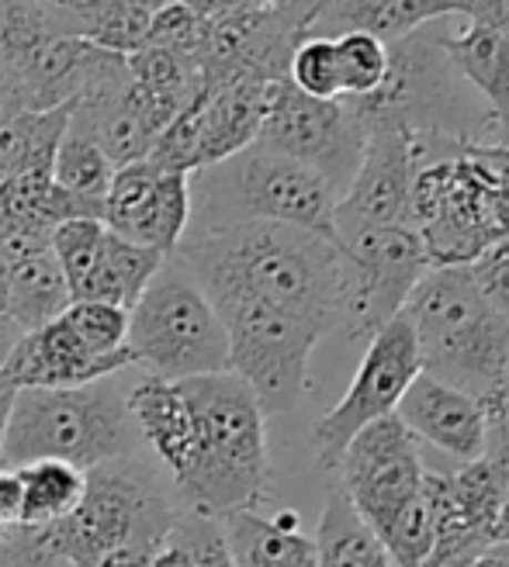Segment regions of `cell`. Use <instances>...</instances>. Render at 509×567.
<instances>
[{"label": "cell", "instance_id": "f546056e", "mask_svg": "<svg viewBox=\"0 0 509 567\" xmlns=\"http://www.w3.org/2000/svg\"><path fill=\"white\" fill-rule=\"evenodd\" d=\"M63 326L88 347L94 357H115L125 353L129 339V311L108 301H73L63 311Z\"/></svg>", "mask_w": 509, "mask_h": 567}, {"label": "cell", "instance_id": "4dcf8cb0", "mask_svg": "<svg viewBox=\"0 0 509 567\" xmlns=\"http://www.w3.org/2000/svg\"><path fill=\"white\" fill-rule=\"evenodd\" d=\"M288 83L316 101H344L339 97V70H336L333 39H319V35L302 39L292 52Z\"/></svg>", "mask_w": 509, "mask_h": 567}, {"label": "cell", "instance_id": "44dd1931", "mask_svg": "<svg viewBox=\"0 0 509 567\" xmlns=\"http://www.w3.org/2000/svg\"><path fill=\"white\" fill-rule=\"evenodd\" d=\"M461 11H465V0H333V4L308 24V35L336 39L347 32H367L388 45L430 21L461 18Z\"/></svg>", "mask_w": 509, "mask_h": 567}, {"label": "cell", "instance_id": "5bb4252c", "mask_svg": "<svg viewBox=\"0 0 509 567\" xmlns=\"http://www.w3.org/2000/svg\"><path fill=\"white\" fill-rule=\"evenodd\" d=\"M101 221L115 236L170 260L191 229V174L160 169L150 159L119 166L104 194Z\"/></svg>", "mask_w": 509, "mask_h": 567}, {"label": "cell", "instance_id": "3957f363", "mask_svg": "<svg viewBox=\"0 0 509 567\" xmlns=\"http://www.w3.org/2000/svg\"><path fill=\"white\" fill-rule=\"evenodd\" d=\"M194 415V457L174 488L184 508L222 519L271 498L267 415L233 371L177 381Z\"/></svg>", "mask_w": 509, "mask_h": 567}, {"label": "cell", "instance_id": "bcb514c9", "mask_svg": "<svg viewBox=\"0 0 509 567\" xmlns=\"http://www.w3.org/2000/svg\"><path fill=\"white\" fill-rule=\"evenodd\" d=\"M246 8H274V0H240Z\"/></svg>", "mask_w": 509, "mask_h": 567}, {"label": "cell", "instance_id": "c3c4849f", "mask_svg": "<svg viewBox=\"0 0 509 567\" xmlns=\"http://www.w3.org/2000/svg\"><path fill=\"white\" fill-rule=\"evenodd\" d=\"M0 311H4V267H0Z\"/></svg>", "mask_w": 509, "mask_h": 567}, {"label": "cell", "instance_id": "4fadbf2b", "mask_svg": "<svg viewBox=\"0 0 509 567\" xmlns=\"http://www.w3.org/2000/svg\"><path fill=\"white\" fill-rule=\"evenodd\" d=\"M339 492L357 508V516L378 536L391 526V519L416 498L423 485V457L413 433L399 422V415L378 419L347 443L336 461Z\"/></svg>", "mask_w": 509, "mask_h": 567}, {"label": "cell", "instance_id": "277c9868", "mask_svg": "<svg viewBox=\"0 0 509 567\" xmlns=\"http://www.w3.org/2000/svg\"><path fill=\"white\" fill-rule=\"evenodd\" d=\"M181 508L160 488L156 471L135 453L83 471V495L70 516L42 526L39 540L49 560L101 567L111 557H153Z\"/></svg>", "mask_w": 509, "mask_h": 567}, {"label": "cell", "instance_id": "ab89813d", "mask_svg": "<svg viewBox=\"0 0 509 567\" xmlns=\"http://www.w3.org/2000/svg\"><path fill=\"white\" fill-rule=\"evenodd\" d=\"M174 4H184V8H191L194 14H202V18H218L225 11L240 8V0H174Z\"/></svg>", "mask_w": 509, "mask_h": 567}, {"label": "cell", "instance_id": "f1b7e54d", "mask_svg": "<svg viewBox=\"0 0 509 567\" xmlns=\"http://www.w3.org/2000/svg\"><path fill=\"white\" fill-rule=\"evenodd\" d=\"M104 233H108V225L101 218H70V221L52 229L49 249H52L55 264H60V270L67 277L70 298H77V291L88 284V277L101 257Z\"/></svg>", "mask_w": 509, "mask_h": 567}, {"label": "cell", "instance_id": "1f68e13d", "mask_svg": "<svg viewBox=\"0 0 509 567\" xmlns=\"http://www.w3.org/2000/svg\"><path fill=\"white\" fill-rule=\"evenodd\" d=\"M205 32H208V18L194 14L191 8L170 0V4L153 11L146 45L170 49V52L187 55V60L197 63V60H202V49H205ZM197 66H202V63H197Z\"/></svg>", "mask_w": 509, "mask_h": 567}, {"label": "cell", "instance_id": "8d00e7d4", "mask_svg": "<svg viewBox=\"0 0 509 567\" xmlns=\"http://www.w3.org/2000/svg\"><path fill=\"white\" fill-rule=\"evenodd\" d=\"M21 516V485L11 467H0V529L18 526Z\"/></svg>", "mask_w": 509, "mask_h": 567}, {"label": "cell", "instance_id": "9c48e42d", "mask_svg": "<svg viewBox=\"0 0 509 567\" xmlns=\"http://www.w3.org/2000/svg\"><path fill=\"white\" fill-rule=\"evenodd\" d=\"M215 311L230 339V371L257 394L267 419L292 412L308 388L313 350L329 332L264 301H222Z\"/></svg>", "mask_w": 509, "mask_h": 567}, {"label": "cell", "instance_id": "8fae6325", "mask_svg": "<svg viewBox=\"0 0 509 567\" xmlns=\"http://www.w3.org/2000/svg\"><path fill=\"white\" fill-rule=\"evenodd\" d=\"M257 142L313 166L344 197L364 156L367 125L350 101H316L295 91L288 80H277L267 97Z\"/></svg>", "mask_w": 509, "mask_h": 567}, {"label": "cell", "instance_id": "cb8c5ba5", "mask_svg": "<svg viewBox=\"0 0 509 567\" xmlns=\"http://www.w3.org/2000/svg\"><path fill=\"white\" fill-rule=\"evenodd\" d=\"M67 107L52 111H21V115L0 122V181L24 174H52V156L70 125Z\"/></svg>", "mask_w": 509, "mask_h": 567}, {"label": "cell", "instance_id": "74e56055", "mask_svg": "<svg viewBox=\"0 0 509 567\" xmlns=\"http://www.w3.org/2000/svg\"><path fill=\"white\" fill-rule=\"evenodd\" d=\"M14 399H18V388L14 381L0 371V453H4V440H8V425H11V412H14Z\"/></svg>", "mask_w": 509, "mask_h": 567}, {"label": "cell", "instance_id": "f907efd6", "mask_svg": "<svg viewBox=\"0 0 509 567\" xmlns=\"http://www.w3.org/2000/svg\"><path fill=\"white\" fill-rule=\"evenodd\" d=\"M0 536H4V529H0Z\"/></svg>", "mask_w": 509, "mask_h": 567}, {"label": "cell", "instance_id": "d590c367", "mask_svg": "<svg viewBox=\"0 0 509 567\" xmlns=\"http://www.w3.org/2000/svg\"><path fill=\"white\" fill-rule=\"evenodd\" d=\"M461 18L489 24L492 32H499L509 42V0H465Z\"/></svg>", "mask_w": 509, "mask_h": 567}, {"label": "cell", "instance_id": "e0dca14e", "mask_svg": "<svg viewBox=\"0 0 509 567\" xmlns=\"http://www.w3.org/2000/svg\"><path fill=\"white\" fill-rule=\"evenodd\" d=\"M135 367V357L115 353V357H94L80 339L55 319L35 332H24L11 357L0 363L18 391L24 388H83L94 381H108L111 374Z\"/></svg>", "mask_w": 509, "mask_h": 567}, {"label": "cell", "instance_id": "d4e9b609", "mask_svg": "<svg viewBox=\"0 0 509 567\" xmlns=\"http://www.w3.org/2000/svg\"><path fill=\"white\" fill-rule=\"evenodd\" d=\"M313 540L319 567H395L381 536L357 516L339 488L329 492Z\"/></svg>", "mask_w": 509, "mask_h": 567}, {"label": "cell", "instance_id": "ba28073f", "mask_svg": "<svg viewBox=\"0 0 509 567\" xmlns=\"http://www.w3.org/2000/svg\"><path fill=\"white\" fill-rule=\"evenodd\" d=\"M129 353L153 378L187 381L230 371V339L205 291L166 260L129 308Z\"/></svg>", "mask_w": 509, "mask_h": 567}, {"label": "cell", "instance_id": "8992f818", "mask_svg": "<svg viewBox=\"0 0 509 567\" xmlns=\"http://www.w3.org/2000/svg\"><path fill=\"white\" fill-rule=\"evenodd\" d=\"M455 21L458 18H440L388 42V73L381 87L360 101H350L364 125L391 122L413 135H437L486 150V104L478 101L444 52V35Z\"/></svg>", "mask_w": 509, "mask_h": 567}, {"label": "cell", "instance_id": "b9f144b4", "mask_svg": "<svg viewBox=\"0 0 509 567\" xmlns=\"http://www.w3.org/2000/svg\"><path fill=\"white\" fill-rule=\"evenodd\" d=\"M468 567H509V544H496V547H489L482 557H475Z\"/></svg>", "mask_w": 509, "mask_h": 567}, {"label": "cell", "instance_id": "2e32d148", "mask_svg": "<svg viewBox=\"0 0 509 567\" xmlns=\"http://www.w3.org/2000/svg\"><path fill=\"white\" fill-rule=\"evenodd\" d=\"M395 415L413 433V440L430 443L461 464L482 461L489 450L492 419L486 405L430 374H419L409 384Z\"/></svg>", "mask_w": 509, "mask_h": 567}, {"label": "cell", "instance_id": "30bf717a", "mask_svg": "<svg viewBox=\"0 0 509 567\" xmlns=\"http://www.w3.org/2000/svg\"><path fill=\"white\" fill-rule=\"evenodd\" d=\"M336 246L354 267V316L350 336L371 339L385 322H391L406 308L413 288L434 264L430 246L413 225H381L350 215H333Z\"/></svg>", "mask_w": 509, "mask_h": 567}, {"label": "cell", "instance_id": "52a82bcc", "mask_svg": "<svg viewBox=\"0 0 509 567\" xmlns=\"http://www.w3.org/2000/svg\"><path fill=\"white\" fill-rule=\"evenodd\" d=\"M135 422L125 391L108 381L83 388H24L14 399L0 461L24 467L32 461H63L77 471L135 453Z\"/></svg>", "mask_w": 509, "mask_h": 567}, {"label": "cell", "instance_id": "484cf974", "mask_svg": "<svg viewBox=\"0 0 509 567\" xmlns=\"http://www.w3.org/2000/svg\"><path fill=\"white\" fill-rule=\"evenodd\" d=\"M21 485V516L18 526H52L70 516L83 495V471L63 461H32L14 467Z\"/></svg>", "mask_w": 509, "mask_h": 567}, {"label": "cell", "instance_id": "ffe728a7", "mask_svg": "<svg viewBox=\"0 0 509 567\" xmlns=\"http://www.w3.org/2000/svg\"><path fill=\"white\" fill-rule=\"evenodd\" d=\"M218 526L236 567H319L316 540L302 533V519L292 508L271 519L257 508H240L222 516Z\"/></svg>", "mask_w": 509, "mask_h": 567}, {"label": "cell", "instance_id": "ac0fdd59", "mask_svg": "<svg viewBox=\"0 0 509 567\" xmlns=\"http://www.w3.org/2000/svg\"><path fill=\"white\" fill-rule=\"evenodd\" d=\"M444 52L489 115V150L509 153V42L489 24L458 18L444 35Z\"/></svg>", "mask_w": 509, "mask_h": 567}, {"label": "cell", "instance_id": "7c38bea8", "mask_svg": "<svg viewBox=\"0 0 509 567\" xmlns=\"http://www.w3.org/2000/svg\"><path fill=\"white\" fill-rule=\"evenodd\" d=\"M419 374H423V367H419L416 336H413L406 311H399V316L385 322L367 339V350L360 357V367L350 388L344 391V399L316 422L313 440L319 450V464L336 467L339 453L347 450V443L364 425L395 415L403 394Z\"/></svg>", "mask_w": 509, "mask_h": 567}, {"label": "cell", "instance_id": "603a6c76", "mask_svg": "<svg viewBox=\"0 0 509 567\" xmlns=\"http://www.w3.org/2000/svg\"><path fill=\"white\" fill-rule=\"evenodd\" d=\"M163 264H166V257H160L156 249L122 239L108 229L101 257L73 301H108V305H119L129 311Z\"/></svg>", "mask_w": 509, "mask_h": 567}, {"label": "cell", "instance_id": "60d3db41", "mask_svg": "<svg viewBox=\"0 0 509 567\" xmlns=\"http://www.w3.org/2000/svg\"><path fill=\"white\" fill-rule=\"evenodd\" d=\"M21 339V329L0 311V363H4L8 357H11V350H14V343Z\"/></svg>", "mask_w": 509, "mask_h": 567}, {"label": "cell", "instance_id": "f35d334b", "mask_svg": "<svg viewBox=\"0 0 509 567\" xmlns=\"http://www.w3.org/2000/svg\"><path fill=\"white\" fill-rule=\"evenodd\" d=\"M150 567H197L194 560H191V554L181 547V544H174V540H166L156 554H153V560H150Z\"/></svg>", "mask_w": 509, "mask_h": 567}, {"label": "cell", "instance_id": "681fc988", "mask_svg": "<svg viewBox=\"0 0 509 567\" xmlns=\"http://www.w3.org/2000/svg\"><path fill=\"white\" fill-rule=\"evenodd\" d=\"M35 567H70V564H63V560H45V564H35Z\"/></svg>", "mask_w": 509, "mask_h": 567}, {"label": "cell", "instance_id": "f6af8a7d", "mask_svg": "<svg viewBox=\"0 0 509 567\" xmlns=\"http://www.w3.org/2000/svg\"><path fill=\"white\" fill-rule=\"evenodd\" d=\"M88 4V0H83ZM125 4H139V8H146V11H160L163 4H170V0H125Z\"/></svg>", "mask_w": 509, "mask_h": 567}, {"label": "cell", "instance_id": "83f0119b", "mask_svg": "<svg viewBox=\"0 0 509 567\" xmlns=\"http://www.w3.org/2000/svg\"><path fill=\"white\" fill-rule=\"evenodd\" d=\"M336 70H339V97L360 101L381 87L388 73V45L367 32L336 35Z\"/></svg>", "mask_w": 509, "mask_h": 567}, {"label": "cell", "instance_id": "7bdbcfd3", "mask_svg": "<svg viewBox=\"0 0 509 567\" xmlns=\"http://www.w3.org/2000/svg\"><path fill=\"white\" fill-rule=\"evenodd\" d=\"M24 4H35V8H49V11H67L77 14L83 8V0H24Z\"/></svg>", "mask_w": 509, "mask_h": 567}, {"label": "cell", "instance_id": "d6986e66", "mask_svg": "<svg viewBox=\"0 0 509 567\" xmlns=\"http://www.w3.org/2000/svg\"><path fill=\"white\" fill-rule=\"evenodd\" d=\"M125 405L139 440L156 453L170 481H181L194 457V415L177 381L146 374L125 391Z\"/></svg>", "mask_w": 509, "mask_h": 567}, {"label": "cell", "instance_id": "d6a6232c", "mask_svg": "<svg viewBox=\"0 0 509 567\" xmlns=\"http://www.w3.org/2000/svg\"><path fill=\"white\" fill-rule=\"evenodd\" d=\"M166 540L181 544L197 567H236L230 557V547H225L218 519L197 516V513H191V508H181Z\"/></svg>", "mask_w": 509, "mask_h": 567}, {"label": "cell", "instance_id": "ee69618b", "mask_svg": "<svg viewBox=\"0 0 509 567\" xmlns=\"http://www.w3.org/2000/svg\"><path fill=\"white\" fill-rule=\"evenodd\" d=\"M101 567H150L146 557H115V560H104Z\"/></svg>", "mask_w": 509, "mask_h": 567}, {"label": "cell", "instance_id": "7dc6e473", "mask_svg": "<svg viewBox=\"0 0 509 567\" xmlns=\"http://www.w3.org/2000/svg\"><path fill=\"white\" fill-rule=\"evenodd\" d=\"M502 419H509V371H506V402H502Z\"/></svg>", "mask_w": 509, "mask_h": 567}, {"label": "cell", "instance_id": "7a4b0ae2", "mask_svg": "<svg viewBox=\"0 0 509 567\" xmlns=\"http://www.w3.org/2000/svg\"><path fill=\"white\" fill-rule=\"evenodd\" d=\"M419 367L482 402L492 425L502 422L509 371V319L478 291L468 264H437L406 301Z\"/></svg>", "mask_w": 509, "mask_h": 567}, {"label": "cell", "instance_id": "9a60e30c", "mask_svg": "<svg viewBox=\"0 0 509 567\" xmlns=\"http://www.w3.org/2000/svg\"><path fill=\"white\" fill-rule=\"evenodd\" d=\"M423 163H427V138L423 135H413L391 122L367 125L360 166L347 194L339 197L336 212L416 229V177Z\"/></svg>", "mask_w": 509, "mask_h": 567}, {"label": "cell", "instance_id": "5b68a950", "mask_svg": "<svg viewBox=\"0 0 509 567\" xmlns=\"http://www.w3.org/2000/svg\"><path fill=\"white\" fill-rule=\"evenodd\" d=\"M336 205L339 194L313 166L253 142L236 156L191 174L187 233H208L243 221H277L336 243Z\"/></svg>", "mask_w": 509, "mask_h": 567}, {"label": "cell", "instance_id": "e575fe53", "mask_svg": "<svg viewBox=\"0 0 509 567\" xmlns=\"http://www.w3.org/2000/svg\"><path fill=\"white\" fill-rule=\"evenodd\" d=\"M478 291H482L492 308H499L502 316L509 319V243H496L489 246L482 257L468 264Z\"/></svg>", "mask_w": 509, "mask_h": 567}, {"label": "cell", "instance_id": "7402d4cb", "mask_svg": "<svg viewBox=\"0 0 509 567\" xmlns=\"http://www.w3.org/2000/svg\"><path fill=\"white\" fill-rule=\"evenodd\" d=\"M70 305L67 277L49 246L4 267V316L21 329V336L55 322Z\"/></svg>", "mask_w": 509, "mask_h": 567}, {"label": "cell", "instance_id": "836d02e7", "mask_svg": "<svg viewBox=\"0 0 509 567\" xmlns=\"http://www.w3.org/2000/svg\"><path fill=\"white\" fill-rule=\"evenodd\" d=\"M486 464L496 492V544H509V419L492 425Z\"/></svg>", "mask_w": 509, "mask_h": 567}, {"label": "cell", "instance_id": "4316f807", "mask_svg": "<svg viewBox=\"0 0 509 567\" xmlns=\"http://www.w3.org/2000/svg\"><path fill=\"white\" fill-rule=\"evenodd\" d=\"M115 177V166L104 156V150L94 138L67 125V135L60 142V150L52 156V181L55 187H63L67 194L80 197V202H91L104 208V194Z\"/></svg>", "mask_w": 509, "mask_h": 567}, {"label": "cell", "instance_id": "6da1fadb", "mask_svg": "<svg viewBox=\"0 0 509 567\" xmlns=\"http://www.w3.org/2000/svg\"><path fill=\"white\" fill-rule=\"evenodd\" d=\"M174 260L212 305L264 301L319 322L326 332L350 329L354 267L333 239L277 221H243L187 233Z\"/></svg>", "mask_w": 509, "mask_h": 567}]
</instances>
